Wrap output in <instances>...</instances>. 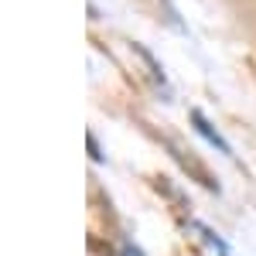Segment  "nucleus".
<instances>
[{
  "label": "nucleus",
  "mask_w": 256,
  "mask_h": 256,
  "mask_svg": "<svg viewBox=\"0 0 256 256\" xmlns=\"http://www.w3.org/2000/svg\"><path fill=\"white\" fill-rule=\"evenodd\" d=\"M192 123H195V130H198V134H202V137L208 140V144H216V147L222 150V154H232V150H229V144H226V140L218 137V130H216V126H212V123H208L205 116H202L198 110L192 113Z\"/></svg>",
  "instance_id": "obj_1"
},
{
  "label": "nucleus",
  "mask_w": 256,
  "mask_h": 256,
  "mask_svg": "<svg viewBox=\"0 0 256 256\" xmlns=\"http://www.w3.org/2000/svg\"><path fill=\"white\" fill-rule=\"evenodd\" d=\"M123 256H144V253H140L137 246H130V242H126V246H123Z\"/></svg>",
  "instance_id": "obj_2"
}]
</instances>
